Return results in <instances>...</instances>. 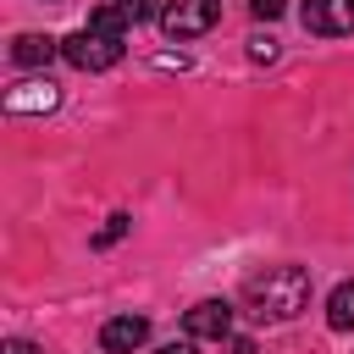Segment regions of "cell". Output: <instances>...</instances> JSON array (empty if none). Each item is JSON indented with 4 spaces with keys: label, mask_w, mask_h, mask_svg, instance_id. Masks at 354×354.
Segmentation results:
<instances>
[{
    "label": "cell",
    "mask_w": 354,
    "mask_h": 354,
    "mask_svg": "<svg viewBox=\"0 0 354 354\" xmlns=\"http://www.w3.org/2000/svg\"><path fill=\"white\" fill-rule=\"evenodd\" d=\"M243 299H249V315H260V321H293L310 304V271L304 266H271V271L249 277Z\"/></svg>",
    "instance_id": "cell-1"
},
{
    "label": "cell",
    "mask_w": 354,
    "mask_h": 354,
    "mask_svg": "<svg viewBox=\"0 0 354 354\" xmlns=\"http://www.w3.org/2000/svg\"><path fill=\"white\" fill-rule=\"evenodd\" d=\"M61 55H66L77 72H105V66H116V61H122V39L94 33V28H77L72 39H61Z\"/></svg>",
    "instance_id": "cell-2"
},
{
    "label": "cell",
    "mask_w": 354,
    "mask_h": 354,
    "mask_svg": "<svg viewBox=\"0 0 354 354\" xmlns=\"http://www.w3.org/2000/svg\"><path fill=\"white\" fill-rule=\"evenodd\" d=\"M221 22V0H171L166 11H160V28L171 33V39H199V33H210Z\"/></svg>",
    "instance_id": "cell-3"
},
{
    "label": "cell",
    "mask_w": 354,
    "mask_h": 354,
    "mask_svg": "<svg viewBox=\"0 0 354 354\" xmlns=\"http://www.w3.org/2000/svg\"><path fill=\"white\" fill-rule=\"evenodd\" d=\"M299 22H304V33L343 39V33H354V0H304Z\"/></svg>",
    "instance_id": "cell-4"
},
{
    "label": "cell",
    "mask_w": 354,
    "mask_h": 354,
    "mask_svg": "<svg viewBox=\"0 0 354 354\" xmlns=\"http://www.w3.org/2000/svg\"><path fill=\"white\" fill-rule=\"evenodd\" d=\"M0 105H6L11 116H44V111L61 105V88H55L50 77H28V83H11V88L0 94Z\"/></svg>",
    "instance_id": "cell-5"
},
{
    "label": "cell",
    "mask_w": 354,
    "mask_h": 354,
    "mask_svg": "<svg viewBox=\"0 0 354 354\" xmlns=\"http://www.w3.org/2000/svg\"><path fill=\"white\" fill-rule=\"evenodd\" d=\"M183 332H188V337H227V332H232V304H227V299H199V304L183 315Z\"/></svg>",
    "instance_id": "cell-6"
},
{
    "label": "cell",
    "mask_w": 354,
    "mask_h": 354,
    "mask_svg": "<svg viewBox=\"0 0 354 354\" xmlns=\"http://www.w3.org/2000/svg\"><path fill=\"white\" fill-rule=\"evenodd\" d=\"M144 343H149V321H144V315H116V321L100 326V348H105V354H133V348H144Z\"/></svg>",
    "instance_id": "cell-7"
},
{
    "label": "cell",
    "mask_w": 354,
    "mask_h": 354,
    "mask_svg": "<svg viewBox=\"0 0 354 354\" xmlns=\"http://www.w3.org/2000/svg\"><path fill=\"white\" fill-rule=\"evenodd\" d=\"M61 55V39H44V33H17L11 39V61L17 66H50Z\"/></svg>",
    "instance_id": "cell-8"
},
{
    "label": "cell",
    "mask_w": 354,
    "mask_h": 354,
    "mask_svg": "<svg viewBox=\"0 0 354 354\" xmlns=\"http://www.w3.org/2000/svg\"><path fill=\"white\" fill-rule=\"evenodd\" d=\"M326 326L332 332H354V282H337L326 299Z\"/></svg>",
    "instance_id": "cell-9"
},
{
    "label": "cell",
    "mask_w": 354,
    "mask_h": 354,
    "mask_svg": "<svg viewBox=\"0 0 354 354\" xmlns=\"http://www.w3.org/2000/svg\"><path fill=\"white\" fill-rule=\"evenodd\" d=\"M88 28L122 39V33H127V11H122V6H100V11H88Z\"/></svg>",
    "instance_id": "cell-10"
},
{
    "label": "cell",
    "mask_w": 354,
    "mask_h": 354,
    "mask_svg": "<svg viewBox=\"0 0 354 354\" xmlns=\"http://www.w3.org/2000/svg\"><path fill=\"white\" fill-rule=\"evenodd\" d=\"M249 61L271 66V61H277V39H271V33H254V39H249Z\"/></svg>",
    "instance_id": "cell-11"
},
{
    "label": "cell",
    "mask_w": 354,
    "mask_h": 354,
    "mask_svg": "<svg viewBox=\"0 0 354 354\" xmlns=\"http://www.w3.org/2000/svg\"><path fill=\"white\" fill-rule=\"evenodd\" d=\"M127 227H133V221H127V216H111V221H105V227H100V232H94V249H111V243H116V238H122V232H127Z\"/></svg>",
    "instance_id": "cell-12"
},
{
    "label": "cell",
    "mask_w": 354,
    "mask_h": 354,
    "mask_svg": "<svg viewBox=\"0 0 354 354\" xmlns=\"http://www.w3.org/2000/svg\"><path fill=\"white\" fill-rule=\"evenodd\" d=\"M122 11H127V22H149V17H160L166 6H160V0H122Z\"/></svg>",
    "instance_id": "cell-13"
},
{
    "label": "cell",
    "mask_w": 354,
    "mask_h": 354,
    "mask_svg": "<svg viewBox=\"0 0 354 354\" xmlns=\"http://www.w3.org/2000/svg\"><path fill=\"white\" fill-rule=\"evenodd\" d=\"M249 11H254L260 22H277V17L288 11V0H249Z\"/></svg>",
    "instance_id": "cell-14"
},
{
    "label": "cell",
    "mask_w": 354,
    "mask_h": 354,
    "mask_svg": "<svg viewBox=\"0 0 354 354\" xmlns=\"http://www.w3.org/2000/svg\"><path fill=\"white\" fill-rule=\"evenodd\" d=\"M0 354H39V348H33L28 337H6V343H0Z\"/></svg>",
    "instance_id": "cell-15"
},
{
    "label": "cell",
    "mask_w": 354,
    "mask_h": 354,
    "mask_svg": "<svg viewBox=\"0 0 354 354\" xmlns=\"http://www.w3.org/2000/svg\"><path fill=\"white\" fill-rule=\"evenodd\" d=\"M227 354H254V343H249V337H232V343H227Z\"/></svg>",
    "instance_id": "cell-16"
},
{
    "label": "cell",
    "mask_w": 354,
    "mask_h": 354,
    "mask_svg": "<svg viewBox=\"0 0 354 354\" xmlns=\"http://www.w3.org/2000/svg\"><path fill=\"white\" fill-rule=\"evenodd\" d=\"M160 354H199V348H194V343H166Z\"/></svg>",
    "instance_id": "cell-17"
}]
</instances>
